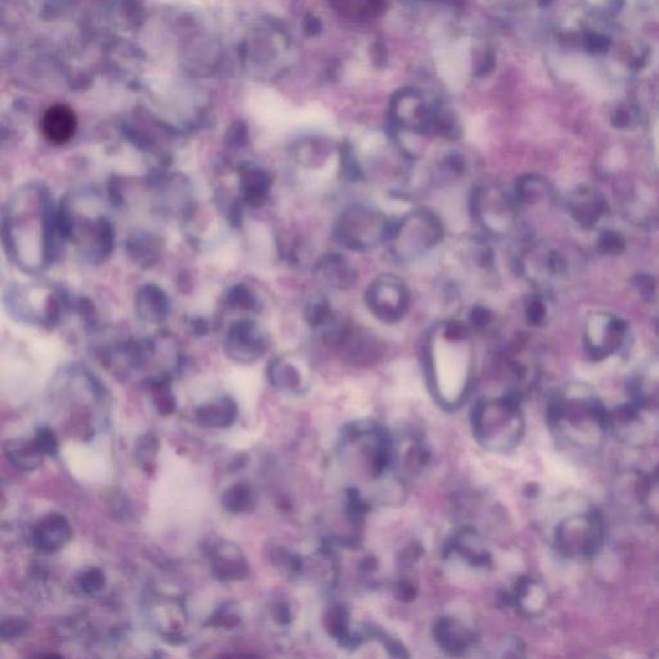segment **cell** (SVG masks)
<instances>
[{
    "label": "cell",
    "instance_id": "6da1fadb",
    "mask_svg": "<svg viewBox=\"0 0 659 659\" xmlns=\"http://www.w3.org/2000/svg\"><path fill=\"white\" fill-rule=\"evenodd\" d=\"M437 340H431L426 354V372L431 393L444 409H455L470 392L472 357L470 339H452L438 328Z\"/></svg>",
    "mask_w": 659,
    "mask_h": 659
},
{
    "label": "cell",
    "instance_id": "7a4b0ae2",
    "mask_svg": "<svg viewBox=\"0 0 659 659\" xmlns=\"http://www.w3.org/2000/svg\"><path fill=\"white\" fill-rule=\"evenodd\" d=\"M548 421L559 441L585 451L597 450L609 431V414L578 390L548 409Z\"/></svg>",
    "mask_w": 659,
    "mask_h": 659
},
{
    "label": "cell",
    "instance_id": "3957f363",
    "mask_svg": "<svg viewBox=\"0 0 659 659\" xmlns=\"http://www.w3.org/2000/svg\"><path fill=\"white\" fill-rule=\"evenodd\" d=\"M472 426L478 443L488 451H511L524 436L521 404L513 396L482 398L472 409Z\"/></svg>",
    "mask_w": 659,
    "mask_h": 659
},
{
    "label": "cell",
    "instance_id": "277c9868",
    "mask_svg": "<svg viewBox=\"0 0 659 659\" xmlns=\"http://www.w3.org/2000/svg\"><path fill=\"white\" fill-rule=\"evenodd\" d=\"M443 237V224L437 214L419 209L392 223L387 243L397 260L407 263L434 249Z\"/></svg>",
    "mask_w": 659,
    "mask_h": 659
},
{
    "label": "cell",
    "instance_id": "5b68a950",
    "mask_svg": "<svg viewBox=\"0 0 659 659\" xmlns=\"http://www.w3.org/2000/svg\"><path fill=\"white\" fill-rule=\"evenodd\" d=\"M605 526L597 509H586L565 516L554 531V546L569 559H590L603 546Z\"/></svg>",
    "mask_w": 659,
    "mask_h": 659
},
{
    "label": "cell",
    "instance_id": "8992f818",
    "mask_svg": "<svg viewBox=\"0 0 659 659\" xmlns=\"http://www.w3.org/2000/svg\"><path fill=\"white\" fill-rule=\"evenodd\" d=\"M392 223L379 209L352 205L336 218L333 237L349 250H368L388 240Z\"/></svg>",
    "mask_w": 659,
    "mask_h": 659
},
{
    "label": "cell",
    "instance_id": "52a82bcc",
    "mask_svg": "<svg viewBox=\"0 0 659 659\" xmlns=\"http://www.w3.org/2000/svg\"><path fill=\"white\" fill-rule=\"evenodd\" d=\"M365 300L376 319L387 325H394L409 309V290L401 278L382 275L370 284Z\"/></svg>",
    "mask_w": 659,
    "mask_h": 659
},
{
    "label": "cell",
    "instance_id": "ba28073f",
    "mask_svg": "<svg viewBox=\"0 0 659 659\" xmlns=\"http://www.w3.org/2000/svg\"><path fill=\"white\" fill-rule=\"evenodd\" d=\"M470 210L475 222L492 236L502 235L509 228V201L494 184H480L472 189Z\"/></svg>",
    "mask_w": 659,
    "mask_h": 659
},
{
    "label": "cell",
    "instance_id": "9c48e42d",
    "mask_svg": "<svg viewBox=\"0 0 659 659\" xmlns=\"http://www.w3.org/2000/svg\"><path fill=\"white\" fill-rule=\"evenodd\" d=\"M434 638L442 650L455 657L465 655L475 643L474 633L464 624L452 617L438 619L434 627Z\"/></svg>",
    "mask_w": 659,
    "mask_h": 659
},
{
    "label": "cell",
    "instance_id": "30bf717a",
    "mask_svg": "<svg viewBox=\"0 0 659 659\" xmlns=\"http://www.w3.org/2000/svg\"><path fill=\"white\" fill-rule=\"evenodd\" d=\"M504 604L518 609L526 616H536L545 608L548 592L537 580L523 577L514 586L513 590L501 597Z\"/></svg>",
    "mask_w": 659,
    "mask_h": 659
},
{
    "label": "cell",
    "instance_id": "8fae6325",
    "mask_svg": "<svg viewBox=\"0 0 659 659\" xmlns=\"http://www.w3.org/2000/svg\"><path fill=\"white\" fill-rule=\"evenodd\" d=\"M71 538V527L67 519L60 514H49L34 528L31 541L35 548L43 553H55L63 548Z\"/></svg>",
    "mask_w": 659,
    "mask_h": 659
},
{
    "label": "cell",
    "instance_id": "7c38bea8",
    "mask_svg": "<svg viewBox=\"0 0 659 659\" xmlns=\"http://www.w3.org/2000/svg\"><path fill=\"white\" fill-rule=\"evenodd\" d=\"M316 273L322 284L335 290H348L357 281L353 267L336 253H328L321 257L316 264Z\"/></svg>",
    "mask_w": 659,
    "mask_h": 659
},
{
    "label": "cell",
    "instance_id": "4fadbf2b",
    "mask_svg": "<svg viewBox=\"0 0 659 659\" xmlns=\"http://www.w3.org/2000/svg\"><path fill=\"white\" fill-rule=\"evenodd\" d=\"M77 126V116L66 104L52 106L43 116V134L53 145L69 142L75 134Z\"/></svg>",
    "mask_w": 659,
    "mask_h": 659
},
{
    "label": "cell",
    "instance_id": "5bb4252c",
    "mask_svg": "<svg viewBox=\"0 0 659 659\" xmlns=\"http://www.w3.org/2000/svg\"><path fill=\"white\" fill-rule=\"evenodd\" d=\"M448 556H458L460 560L475 568H486L491 564V555L480 541L479 536L472 531L458 533L447 546Z\"/></svg>",
    "mask_w": 659,
    "mask_h": 659
},
{
    "label": "cell",
    "instance_id": "9a60e30c",
    "mask_svg": "<svg viewBox=\"0 0 659 659\" xmlns=\"http://www.w3.org/2000/svg\"><path fill=\"white\" fill-rule=\"evenodd\" d=\"M8 461L20 470L31 472L42 465L44 453L34 441L13 439L4 445Z\"/></svg>",
    "mask_w": 659,
    "mask_h": 659
},
{
    "label": "cell",
    "instance_id": "2e32d148",
    "mask_svg": "<svg viewBox=\"0 0 659 659\" xmlns=\"http://www.w3.org/2000/svg\"><path fill=\"white\" fill-rule=\"evenodd\" d=\"M236 414L233 402L224 399L199 409L197 421L206 428H226L235 421Z\"/></svg>",
    "mask_w": 659,
    "mask_h": 659
},
{
    "label": "cell",
    "instance_id": "e0dca14e",
    "mask_svg": "<svg viewBox=\"0 0 659 659\" xmlns=\"http://www.w3.org/2000/svg\"><path fill=\"white\" fill-rule=\"evenodd\" d=\"M214 576L219 580H240L248 575V564L241 556L236 554H222L218 553L213 564Z\"/></svg>",
    "mask_w": 659,
    "mask_h": 659
},
{
    "label": "cell",
    "instance_id": "ac0fdd59",
    "mask_svg": "<svg viewBox=\"0 0 659 659\" xmlns=\"http://www.w3.org/2000/svg\"><path fill=\"white\" fill-rule=\"evenodd\" d=\"M333 146L323 139L311 140L299 150V160L306 167H321L333 153Z\"/></svg>",
    "mask_w": 659,
    "mask_h": 659
},
{
    "label": "cell",
    "instance_id": "d6986e66",
    "mask_svg": "<svg viewBox=\"0 0 659 659\" xmlns=\"http://www.w3.org/2000/svg\"><path fill=\"white\" fill-rule=\"evenodd\" d=\"M306 321L312 325L313 327H317V328H325V327L328 326L333 319H336L335 316V312L331 308V304L328 303V300L323 297H316L313 298L308 306H306Z\"/></svg>",
    "mask_w": 659,
    "mask_h": 659
},
{
    "label": "cell",
    "instance_id": "ffe728a7",
    "mask_svg": "<svg viewBox=\"0 0 659 659\" xmlns=\"http://www.w3.org/2000/svg\"><path fill=\"white\" fill-rule=\"evenodd\" d=\"M223 505L231 513H243L253 505V493L245 484H235L223 494Z\"/></svg>",
    "mask_w": 659,
    "mask_h": 659
},
{
    "label": "cell",
    "instance_id": "44dd1931",
    "mask_svg": "<svg viewBox=\"0 0 659 659\" xmlns=\"http://www.w3.org/2000/svg\"><path fill=\"white\" fill-rule=\"evenodd\" d=\"M341 170L348 181L358 182L363 178V167L357 155L354 153L353 147L345 143L341 147Z\"/></svg>",
    "mask_w": 659,
    "mask_h": 659
},
{
    "label": "cell",
    "instance_id": "7402d4cb",
    "mask_svg": "<svg viewBox=\"0 0 659 659\" xmlns=\"http://www.w3.org/2000/svg\"><path fill=\"white\" fill-rule=\"evenodd\" d=\"M275 382L281 388L298 390L301 387L303 380L297 368L287 363H281L277 365L275 370Z\"/></svg>",
    "mask_w": 659,
    "mask_h": 659
},
{
    "label": "cell",
    "instance_id": "603a6c76",
    "mask_svg": "<svg viewBox=\"0 0 659 659\" xmlns=\"http://www.w3.org/2000/svg\"><path fill=\"white\" fill-rule=\"evenodd\" d=\"M465 157L458 153H448L439 165V173L445 181L458 179L465 173Z\"/></svg>",
    "mask_w": 659,
    "mask_h": 659
},
{
    "label": "cell",
    "instance_id": "cb8c5ba5",
    "mask_svg": "<svg viewBox=\"0 0 659 659\" xmlns=\"http://www.w3.org/2000/svg\"><path fill=\"white\" fill-rule=\"evenodd\" d=\"M104 576L99 569H91L80 578V587L87 594H94L104 587Z\"/></svg>",
    "mask_w": 659,
    "mask_h": 659
},
{
    "label": "cell",
    "instance_id": "d4e9b609",
    "mask_svg": "<svg viewBox=\"0 0 659 659\" xmlns=\"http://www.w3.org/2000/svg\"><path fill=\"white\" fill-rule=\"evenodd\" d=\"M35 442L44 455H56L58 450V441L56 434L49 429H40L38 431Z\"/></svg>",
    "mask_w": 659,
    "mask_h": 659
},
{
    "label": "cell",
    "instance_id": "484cf974",
    "mask_svg": "<svg viewBox=\"0 0 659 659\" xmlns=\"http://www.w3.org/2000/svg\"><path fill=\"white\" fill-rule=\"evenodd\" d=\"M470 327L477 330H483L488 327L492 321L491 312L484 306H474L470 312Z\"/></svg>",
    "mask_w": 659,
    "mask_h": 659
},
{
    "label": "cell",
    "instance_id": "4316f807",
    "mask_svg": "<svg viewBox=\"0 0 659 659\" xmlns=\"http://www.w3.org/2000/svg\"><path fill=\"white\" fill-rule=\"evenodd\" d=\"M26 630V625L18 619H9L1 625V636L4 638H16Z\"/></svg>",
    "mask_w": 659,
    "mask_h": 659
},
{
    "label": "cell",
    "instance_id": "83f0119b",
    "mask_svg": "<svg viewBox=\"0 0 659 659\" xmlns=\"http://www.w3.org/2000/svg\"><path fill=\"white\" fill-rule=\"evenodd\" d=\"M494 53L492 50H487L486 53L482 56V58L479 60L478 65H477V69H475V72L478 77H486L488 74H491L493 70H494Z\"/></svg>",
    "mask_w": 659,
    "mask_h": 659
},
{
    "label": "cell",
    "instance_id": "f1b7e54d",
    "mask_svg": "<svg viewBox=\"0 0 659 659\" xmlns=\"http://www.w3.org/2000/svg\"><path fill=\"white\" fill-rule=\"evenodd\" d=\"M604 331H605V319L597 317L591 321L590 336L595 344H599L602 341Z\"/></svg>",
    "mask_w": 659,
    "mask_h": 659
},
{
    "label": "cell",
    "instance_id": "f546056e",
    "mask_svg": "<svg viewBox=\"0 0 659 659\" xmlns=\"http://www.w3.org/2000/svg\"><path fill=\"white\" fill-rule=\"evenodd\" d=\"M387 49L384 47L382 43H375L372 48V60L377 66H384L387 62Z\"/></svg>",
    "mask_w": 659,
    "mask_h": 659
},
{
    "label": "cell",
    "instance_id": "4dcf8cb0",
    "mask_svg": "<svg viewBox=\"0 0 659 659\" xmlns=\"http://www.w3.org/2000/svg\"><path fill=\"white\" fill-rule=\"evenodd\" d=\"M415 595H416V590L411 583L402 582L398 586V597L399 599H403L404 602L414 599Z\"/></svg>",
    "mask_w": 659,
    "mask_h": 659
},
{
    "label": "cell",
    "instance_id": "1f68e13d",
    "mask_svg": "<svg viewBox=\"0 0 659 659\" xmlns=\"http://www.w3.org/2000/svg\"><path fill=\"white\" fill-rule=\"evenodd\" d=\"M306 30L308 34H319V33L322 31V22L319 21V18L309 16V17L306 18Z\"/></svg>",
    "mask_w": 659,
    "mask_h": 659
},
{
    "label": "cell",
    "instance_id": "d6a6232c",
    "mask_svg": "<svg viewBox=\"0 0 659 659\" xmlns=\"http://www.w3.org/2000/svg\"><path fill=\"white\" fill-rule=\"evenodd\" d=\"M654 146H655V157L659 165V120L654 128Z\"/></svg>",
    "mask_w": 659,
    "mask_h": 659
},
{
    "label": "cell",
    "instance_id": "836d02e7",
    "mask_svg": "<svg viewBox=\"0 0 659 659\" xmlns=\"http://www.w3.org/2000/svg\"><path fill=\"white\" fill-rule=\"evenodd\" d=\"M592 1H599V0H592Z\"/></svg>",
    "mask_w": 659,
    "mask_h": 659
}]
</instances>
